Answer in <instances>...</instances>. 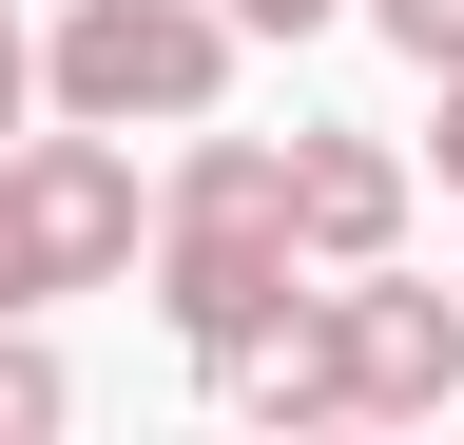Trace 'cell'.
<instances>
[{"instance_id":"6da1fadb","label":"cell","mask_w":464,"mask_h":445,"mask_svg":"<svg viewBox=\"0 0 464 445\" xmlns=\"http://www.w3.org/2000/svg\"><path fill=\"white\" fill-rule=\"evenodd\" d=\"M155 310H174V349L194 368H232L252 329L290 310V213H271V136H213L194 117V155H174V194H155Z\"/></svg>"},{"instance_id":"7a4b0ae2","label":"cell","mask_w":464,"mask_h":445,"mask_svg":"<svg viewBox=\"0 0 464 445\" xmlns=\"http://www.w3.org/2000/svg\"><path fill=\"white\" fill-rule=\"evenodd\" d=\"M155 233V194H136V155H116L97 117H58V136H0V310H58V291H116Z\"/></svg>"},{"instance_id":"3957f363","label":"cell","mask_w":464,"mask_h":445,"mask_svg":"<svg viewBox=\"0 0 464 445\" xmlns=\"http://www.w3.org/2000/svg\"><path fill=\"white\" fill-rule=\"evenodd\" d=\"M39 97L97 117V136H194L232 97V0H78L39 39Z\"/></svg>"},{"instance_id":"277c9868","label":"cell","mask_w":464,"mask_h":445,"mask_svg":"<svg viewBox=\"0 0 464 445\" xmlns=\"http://www.w3.org/2000/svg\"><path fill=\"white\" fill-rule=\"evenodd\" d=\"M310 349H329V407H348V426H426V407H464V291H426L406 252L329 271V291H310Z\"/></svg>"},{"instance_id":"5b68a950","label":"cell","mask_w":464,"mask_h":445,"mask_svg":"<svg viewBox=\"0 0 464 445\" xmlns=\"http://www.w3.org/2000/svg\"><path fill=\"white\" fill-rule=\"evenodd\" d=\"M406 155L387 136H348V117H310V136H271V213H290V271H368V252H406Z\"/></svg>"},{"instance_id":"8992f818","label":"cell","mask_w":464,"mask_h":445,"mask_svg":"<svg viewBox=\"0 0 464 445\" xmlns=\"http://www.w3.org/2000/svg\"><path fill=\"white\" fill-rule=\"evenodd\" d=\"M78 387H58V349H39V310H0V445H39Z\"/></svg>"},{"instance_id":"52a82bcc","label":"cell","mask_w":464,"mask_h":445,"mask_svg":"<svg viewBox=\"0 0 464 445\" xmlns=\"http://www.w3.org/2000/svg\"><path fill=\"white\" fill-rule=\"evenodd\" d=\"M368 39L387 59H464V0H368Z\"/></svg>"},{"instance_id":"ba28073f","label":"cell","mask_w":464,"mask_h":445,"mask_svg":"<svg viewBox=\"0 0 464 445\" xmlns=\"http://www.w3.org/2000/svg\"><path fill=\"white\" fill-rule=\"evenodd\" d=\"M20 117H39V20L0 0V136H20Z\"/></svg>"},{"instance_id":"9c48e42d","label":"cell","mask_w":464,"mask_h":445,"mask_svg":"<svg viewBox=\"0 0 464 445\" xmlns=\"http://www.w3.org/2000/svg\"><path fill=\"white\" fill-rule=\"evenodd\" d=\"M310 20H348V0H232V39H310Z\"/></svg>"},{"instance_id":"30bf717a","label":"cell","mask_w":464,"mask_h":445,"mask_svg":"<svg viewBox=\"0 0 464 445\" xmlns=\"http://www.w3.org/2000/svg\"><path fill=\"white\" fill-rule=\"evenodd\" d=\"M426 78H445V194H464V59H426Z\"/></svg>"}]
</instances>
